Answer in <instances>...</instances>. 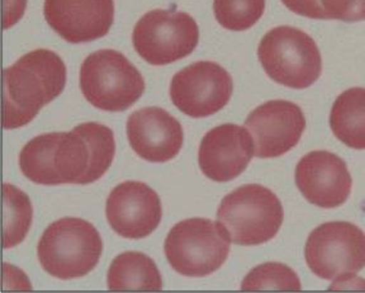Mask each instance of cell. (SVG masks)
<instances>
[{
	"label": "cell",
	"mask_w": 365,
	"mask_h": 293,
	"mask_svg": "<svg viewBox=\"0 0 365 293\" xmlns=\"http://www.w3.org/2000/svg\"><path fill=\"white\" fill-rule=\"evenodd\" d=\"M4 128L26 126L66 86V66L51 50L23 55L4 70Z\"/></svg>",
	"instance_id": "6da1fadb"
},
{
	"label": "cell",
	"mask_w": 365,
	"mask_h": 293,
	"mask_svg": "<svg viewBox=\"0 0 365 293\" xmlns=\"http://www.w3.org/2000/svg\"><path fill=\"white\" fill-rule=\"evenodd\" d=\"M102 253V237L97 229L78 217H63L50 225L37 247L42 268L65 281L91 273Z\"/></svg>",
	"instance_id": "7a4b0ae2"
},
{
	"label": "cell",
	"mask_w": 365,
	"mask_h": 293,
	"mask_svg": "<svg viewBox=\"0 0 365 293\" xmlns=\"http://www.w3.org/2000/svg\"><path fill=\"white\" fill-rule=\"evenodd\" d=\"M257 58L272 81L293 89L312 86L322 73L317 43L302 29L291 26L270 29L259 43Z\"/></svg>",
	"instance_id": "3957f363"
},
{
	"label": "cell",
	"mask_w": 365,
	"mask_h": 293,
	"mask_svg": "<svg viewBox=\"0 0 365 293\" xmlns=\"http://www.w3.org/2000/svg\"><path fill=\"white\" fill-rule=\"evenodd\" d=\"M284 212L279 198L260 184H246L223 198L217 220L237 245H260L279 232Z\"/></svg>",
	"instance_id": "277c9868"
},
{
	"label": "cell",
	"mask_w": 365,
	"mask_h": 293,
	"mask_svg": "<svg viewBox=\"0 0 365 293\" xmlns=\"http://www.w3.org/2000/svg\"><path fill=\"white\" fill-rule=\"evenodd\" d=\"M231 237L220 221L184 220L166 236V259L171 268L185 277L210 276L227 260Z\"/></svg>",
	"instance_id": "5b68a950"
},
{
	"label": "cell",
	"mask_w": 365,
	"mask_h": 293,
	"mask_svg": "<svg viewBox=\"0 0 365 293\" xmlns=\"http://www.w3.org/2000/svg\"><path fill=\"white\" fill-rule=\"evenodd\" d=\"M80 89L98 110L122 112L143 97L145 81L122 52L99 50L81 65Z\"/></svg>",
	"instance_id": "8992f818"
},
{
	"label": "cell",
	"mask_w": 365,
	"mask_h": 293,
	"mask_svg": "<svg viewBox=\"0 0 365 293\" xmlns=\"http://www.w3.org/2000/svg\"><path fill=\"white\" fill-rule=\"evenodd\" d=\"M115 154L114 133L97 122L57 133L53 165L61 184H91L107 173Z\"/></svg>",
	"instance_id": "52a82bcc"
},
{
	"label": "cell",
	"mask_w": 365,
	"mask_h": 293,
	"mask_svg": "<svg viewBox=\"0 0 365 293\" xmlns=\"http://www.w3.org/2000/svg\"><path fill=\"white\" fill-rule=\"evenodd\" d=\"M306 262L314 276L335 284L353 279L365 267V234L356 225L332 221L308 236Z\"/></svg>",
	"instance_id": "ba28073f"
},
{
	"label": "cell",
	"mask_w": 365,
	"mask_h": 293,
	"mask_svg": "<svg viewBox=\"0 0 365 293\" xmlns=\"http://www.w3.org/2000/svg\"><path fill=\"white\" fill-rule=\"evenodd\" d=\"M132 41L146 63L161 66L189 56L198 45L200 29L188 13L155 9L137 22Z\"/></svg>",
	"instance_id": "9c48e42d"
},
{
	"label": "cell",
	"mask_w": 365,
	"mask_h": 293,
	"mask_svg": "<svg viewBox=\"0 0 365 293\" xmlns=\"http://www.w3.org/2000/svg\"><path fill=\"white\" fill-rule=\"evenodd\" d=\"M234 92L231 75L221 65L198 61L180 70L170 83V98L182 113L193 118L215 115L230 102Z\"/></svg>",
	"instance_id": "30bf717a"
},
{
	"label": "cell",
	"mask_w": 365,
	"mask_h": 293,
	"mask_svg": "<svg viewBox=\"0 0 365 293\" xmlns=\"http://www.w3.org/2000/svg\"><path fill=\"white\" fill-rule=\"evenodd\" d=\"M246 128L254 143V155L272 159L293 149L306 130L299 106L288 101H270L247 115Z\"/></svg>",
	"instance_id": "8fae6325"
},
{
	"label": "cell",
	"mask_w": 365,
	"mask_h": 293,
	"mask_svg": "<svg viewBox=\"0 0 365 293\" xmlns=\"http://www.w3.org/2000/svg\"><path fill=\"white\" fill-rule=\"evenodd\" d=\"M106 215L115 234L125 239H143L158 229L163 207L159 195L148 184L128 180L110 192Z\"/></svg>",
	"instance_id": "7c38bea8"
},
{
	"label": "cell",
	"mask_w": 365,
	"mask_h": 293,
	"mask_svg": "<svg viewBox=\"0 0 365 293\" xmlns=\"http://www.w3.org/2000/svg\"><path fill=\"white\" fill-rule=\"evenodd\" d=\"M296 183L309 203L322 208H335L348 201L353 179L340 156L316 150L298 161Z\"/></svg>",
	"instance_id": "4fadbf2b"
},
{
	"label": "cell",
	"mask_w": 365,
	"mask_h": 293,
	"mask_svg": "<svg viewBox=\"0 0 365 293\" xmlns=\"http://www.w3.org/2000/svg\"><path fill=\"white\" fill-rule=\"evenodd\" d=\"M46 22L70 43L107 35L114 21L113 0H45Z\"/></svg>",
	"instance_id": "5bb4252c"
},
{
	"label": "cell",
	"mask_w": 365,
	"mask_h": 293,
	"mask_svg": "<svg viewBox=\"0 0 365 293\" xmlns=\"http://www.w3.org/2000/svg\"><path fill=\"white\" fill-rule=\"evenodd\" d=\"M254 156V143L247 128L225 123L205 133L198 163L207 178L225 183L245 172Z\"/></svg>",
	"instance_id": "9a60e30c"
},
{
	"label": "cell",
	"mask_w": 365,
	"mask_h": 293,
	"mask_svg": "<svg viewBox=\"0 0 365 293\" xmlns=\"http://www.w3.org/2000/svg\"><path fill=\"white\" fill-rule=\"evenodd\" d=\"M125 130L133 151L150 163L174 159L184 143L182 125L159 107L135 110L127 120Z\"/></svg>",
	"instance_id": "2e32d148"
},
{
	"label": "cell",
	"mask_w": 365,
	"mask_h": 293,
	"mask_svg": "<svg viewBox=\"0 0 365 293\" xmlns=\"http://www.w3.org/2000/svg\"><path fill=\"white\" fill-rule=\"evenodd\" d=\"M110 291H160L163 278L146 254L127 252L114 258L107 274Z\"/></svg>",
	"instance_id": "e0dca14e"
},
{
	"label": "cell",
	"mask_w": 365,
	"mask_h": 293,
	"mask_svg": "<svg viewBox=\"0 0 365 293\" xmlns=\"http://www.w3.org/2000/svg\"><path fill=\"white\" fill-rule=\"evenodd\" d=\"M330 127L342 144L365 150V88H350L336 98L331 108Z\"/></svg>",
	"instance_id": "ac0fdd59"
},
{
	"label": "cell",
	"mask_w": 365,
	"mask_h": 293,
	"mask_svg": "<svg viewBox=\"0 0 365 293\" xmlns=\"http://www.w3.org/2000/svg\"><path fill=\"white\" fill-rule=\"evenodd\" d=\"M57 133H43L32 138L19 154V167L23 175L36 184L58 185L53 165V149L56 144Z\"/></svg>",
	"instance_id": "d6986e66"
},
{
	"label": "cell",
	"mask_w": 365,
	"mask_h": 293,
	"mask_svg": "<svg viewBox=\"0 0 365 293\" xmlns=\"http://www.w3.org/2000/svg\"><path fill=\"white\" fill-rule=\"evenodd\" d=\"M4 247H17L32 225V203L29 195L13 184L4 183Z\"/></svg>",
	"instance_id": "ffe728a7"
},
{
	"label": "cell",
	"mask_w": 365,
	"mask_h": 293,
	"mask_svg": "<svg viewBox=\"0 0 365 293\" xmlns=\"http://www.w3.org/2000/svg\"><path fill=\"white\" fill-rule=\"evenodd\" d=\"M242 291H301L296 272L282 263H265L251 269L241 283Z\"/></svg>",
	"instance_id": "44dd1931"
},
{
	"label": "cell",
	"mask_w": 365,
	"mask_h": 293,
	"mask_svg": "<svg viewBox=\"0 0 365 293\" xmlns=\"http://www.w3.org/2000/svg\"><path fill=\"white\" fill-rule=\"evenodd\" d=\"M213 11L223 29L241 32L251 29L262 17L265 0H215Z\"/></svg>",
	"instance_id": "7402d4cb"
},
{
	"label": "cell",
	"mask_w": 365,
	"mask_h": 293,
	"mask_svg": "<svg viewBox=\"0 0 365 293\" xmlns=\"http://www.w3.org/2000/svg\"><path fill=\"white\" fill-rule=\"evenodd\" d=\"M329 19L342 22L365 21V0H319Z\"/></svg>",
	"instance_id": "603a6c76"
},
{
	"label": "cell",
	"mask_w": 365,
	"mask_h": 293,
	"mask_svg": "<svg viewBox=\"0 0 365 293\" xmlns=\"http://www.w3.org/2000/svg\"><path fill=\"white\" fill-rule=\"evenodd\" d=\"M289 11L311 19H329L319 0H282Z\"/></svg>",
	"instance_id": "cb8c5ba5"
},
{
	"label": "cell",
	"mask_w": 365,
	"mask_h": 293,
	"mask_svg": "<svg viewBox=\"0 0 365 293\" xmlns=\"http://www.w3.org/2000/svg\"><path fill=\"white\" fill-rule=\"evenodd\" d=\"M26 8V0H13L11 9L6 13V29L17 24L18 19L22 17L23 11Z\"/></svg>",
	"instance_id": "d4e9b609"
}]
</instances>
